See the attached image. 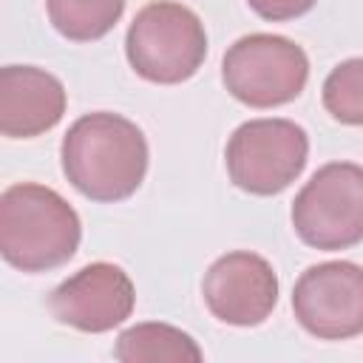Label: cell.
I'll list each match as a JSON object with an SVG mask.
<instances>
[{
	"instance_id": "obj_1",
	"label": "cell",
	"mask_w": 363,
	"mask_h": 363,
	"mask_svg": "<svg viewBox=\"0 0 363 363\" xmlns=\"http://www.w3.org/2000/svg\"><path fill=\"white\" fill-rule=\"evenodd\" d=\"M65 179L91 201L133 196L147 173L145 133L125 116L96 111L79 116L60 147Z\"/></svg>"
},
{
	"instance_id": "obj_2",
	"label": "cell",
	"mask_w": 363,
	"mask_h": 363,
	"mask_svg": "<svg viewBox=\"0 0 363 363\" xmlns=\"http://www.w3.org/2000/svg\"><path fill=\"white\" fill-rule=\"evenodd\" d=\"M82 238L77 210L51 187L20 182L0 196V252L23 272H45L74 258Z\"/></svg>"
},
{
	"instance_id": "obj_3",
	"label": "cell",
	"mask_w": 363,
	"mask_h": 363,
	"mask_svg": "<svg viewBox=\"0 0 363 363\" xmlns=\"http://www.w3.org/2000/svg\"><path fill=\"white\" fill-rule=\"evenodd\" d=\"M130 68L159 85L190 79L207 57V34L196 11L173 0L147 3L125 37Z\"/></svg>"
},
{
	"instance_id": "obj_4",
	"label": "cell",
	"mask_w": 363,
	"mask_h": 363,
	"mask_svg": "<svg viewBox=\"0 0 363 363\" xmlns=\"http://www.w3.org/2000/svg\"><path fill=\"white\" fill-rule=\"evenodd\" d=\"M292 227L315 250H349L363 241V167L329 162L292 201Z\"/></svg>"
},
{
	"instance_id": "obj_5",
	"label": "cell",
	"mask_w": 363,
	"mask_h": 363,
	"mask_svg": "<svg viewBox=\"0 0 363 363\" xmlns=\"http://www.w3.org/2000/svg\"><path fill=\"white\" fill-rule=\"evenodd\" d=\"M309 136L289 119H250L227 142L230 182L252 196L286 190L306 167Z\"/></svg>"
},
{
	"instance_id": "obj_6",
	"label": "cell",
	"mask_w": 363,
	"mask_h": 363,
	"mask_svg": "<svg viewBox=\"0 0 363 363\" xmlns=\"http://www.w3.org/2000/svg\"><path fill=\"white\" fill-rule=\"evenodd\" d=\"M227 91L250 108H275L292 102L306 79L309 60L301 45L278 34H247L235 40L221 62Z\"/></svg>"
},
{
	"instance_id": "obj_7",
	"label": "cell",
	"mask_w": 363,
	"mask_h": 363,
	"mask_svg": "<svg viewBox=\"0 0 363 363\" xmlns=\"http://www.w3.org/2000/svg\"><path fill=\"white\" fill-rule=\"evenodd\" d=\"M292 309L298 323L320 340L363 335V267L352 261L309 267L295 281Z\"/></svg>"
},
{
	"instance_id": "obj_8",
	"label": "cell",
	"mask_w": 363,
	"mask_h": 363,
	"mask_svg": "<svg viewBox=\"0 0 363 363\" xmlns=\"http://www.w3.org/2000/svg\"><path fill=\"white\" fill-rule=\"evenodd\" d=\"M201 295L207 309L230 326H258L278 303V278L255 252H227L204 272Z\"/></svg>"
},
{
	"instance_id": "obj_9",
	"label": "cell",
	"mask_w": 363,
	"mask_h": 363,
	"mask_svg": "<svg viewBox=\"0 0 363 363\" xmlns=\"http://www.w3.org/2000/svg\"><path fill=\"white\" fill-rule=\"evenodd\" d=\"M136 289L116 264L96 261L65 278L48 298L51 315L79 332H108L130 318Z\"/></svg>"
},
{
	"instance_id": "obj_10",
	"label": "cell",
	"mask_w": 363,
	"mask_h": 363,
	"mask_svg": "<svg viewBox=\"0 0 363 363\" xmlns=\"http://www.w3.org/2000/svg\"><path fill=\"white\" fill-rule=\"evenodd\" d=\"M65 113L62 82L37 65L0 68V133L31 139L51 130Z\"/></svg>"
},
{
	"instance_id": "obj_11",
	"label": "cell",
	"mask_w": 363,
	"mask_h": 363,
	"mask_svg": "<svg viewBox=\"0 0 363 363\" xmlns=\"http://www.w3.org/2000/svg\"><path fill=\"white\" fill-rule=\"evenodd\" d=\"M122 363H199V343L170 323H136L125 329L113 349Z\"/></svg>"
},
{
	"instance_id": "obj_12",
	"label": "cell",
	"mask_w": 363,
	"mask_h": 363,
	"mask_svg": "<svg viewBox=\"0 0 363 363\" xmlns=\"http://www.w3.org/2000/svg\"><path fill=\"white\" fill-rule=\"evenodd\" d=\"M45 6L51 26L74 43L105 37L125 11V0H45Z\"/></svg>"
},
{
	"instance_id": "obj_13",
	"label": "cell",
	"mask_w": 363,
	"mask_h": 363,
	"mask_svg": "<svg viewBox=\"0 0 363 363\" xmlns=\"http://www.w3.org/2000/svg\"><path fill=\"white\" fill-rule=\"evenodd\" d=\"M323 108L343 125H363V57L332 68L323 82Z\"/></svg>"
},
{
	"instance_id": "obj_14",
	"label": "cell",
	"mask_w": 363,
	"mask_h": 363,
	"mask_svg": "<svg viewBox=\"0 0 363 363\" xmlns=\"http://www.w3.org/2000/svg\"><path fill=\"white\" fill-rule=\"evenodd\" d=\"M247 3L264 20H292L315 6V0H247Z\"/></svg>"
}]
</instances>
